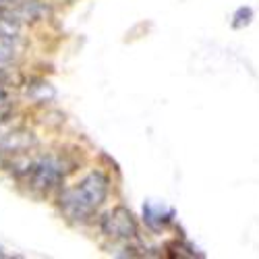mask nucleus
Segmentation results:
<instances>
[{
	"instance_id": "nucleus-5",
	"label": "nucleus",
	"mask_w": 259,
	"mask_h": 259,
	"mask_svg": "<svg viewBox=\"0 0 259 259\" xmlns=\"http://www.w3.org/2000/svg\"><path fill=\"white\" fill-rule=\"evenodd\" d=\"M35 145V137L29 131H23V128H13V131H5L0 133V152L5 154H27L29 149Z\"/></svg>"
},
{
	"instance_id": "nucleus-10",
	"label": "nucleus",
	"mask_w": 259,
	"mask_h": 259,
	"mask_svg": "<svg viewBox=\"0 0 259 259\" xmlns=\"http://www.w3.org/2000/svg\"><path fill=\"white\" fill-rule=\"evenodd\" d=\"M21 0H0V7H5V9H13L15 5H19Z\"/></svg>"
},
{
	"instance_id": "nucleus-3",
	"label": "nucleus",
	"mask_w": 259,
	"mask_h": 259,
	"mask_svg": "<svg viewBox=\"0 0 259 259\" xmlns=\"http://www.w3.org/2000/svg\"><path fill=\"white\" fill-rule=\"evenodd\" d=\"M102 232L106 236H110L114 241H128V239H135L137 236V222H135V215L133 211L118 205L112 211H108L104 218H102Z\"/></svg>"
},
{
	"instance_id": "nucleus-6",
	"label": "nucleus",
	"mask_w": 259,
	"mask_h": 259,
	"mask_svg": "<svg viewBox=\"0 0 259 259\" xmlns=\"http://www.w3.org/2000/svg\"><path fill=\"white\" fill-rule=\"evenodd\" d=\"M19 31H21V21L13 13V9L0 7V37L17 39L19 37Z\"/></svg>"
},
{
	"instance_id": "nucleus-1",
	"label": "nucleus",
	"mask_w": 259,
	"mask_h": 259,
	"mask_svg": "<svg viewBox=\"0 0 259 259\" xmlns=\"http://www.w3.org/2000/svg\"><path fill=\"white\" fill-rule=\"evenodd\" d=\"M108 193H110V179L102 170H92L77 185L67 187L60 193L58 205L69 220L88 222L108 199Z\"/></svg>"
},
{
	"instance_id": "nucleus-9",
	"label": "nucleus",
	"mask_w": 259,
	"mask_h": 259,
	"mask_svg": "<svg viewBox=\"0 0 259 259\" xmlns=\"http://www.w3.org/2000/svg\"><path fill=\"white\" fill-rule=\"evenodd\" d=\"M11 112H13V108L7 104V100H5V102H0V124H3L5 120H9Z\"/></svg>"
},
{
	"instance_id": "nucleus-8",
	"label": "nucleus",
	"mask_w": 259,
	"mask_h": 259,
	"mask_svg": "<svg viewBox=\"0 0 259 259\" xmlns=\"http://www.w3.org/2000/svg\"><path fill=\"white\" fill-rule=\"evenodd\" d=\"M253 9L251 7H239L234 11L232 15V27L234 29H243L247 25H251V21H253Z\"/></svg>"
},
{
	"instance_id": "nucleus-4",
	"label": "nucleus",
	"mask_w": 259,
	"mask_h": 259,
	"mask_svg": "<svg viewBox=\"0 0 259 259\" xmlns=\"http://www.w3.org/2000/svg\"><path fill=\"white\" fill-rule=\"evenodd\" d=\"M175 215H177L175 207L166 205L164 201H145L143 203V222L154 232L166 228L172 220H175Z\"/></svg>"
},
{
	"instance_id": "nucleus-11",
	"label": "nucleus",
	"mask_w": 259,
	"mask_h": 259,
	"mask_svg": "<svg viewBox=\"0 0 259 259\" xmlns=\"http://www.w3.org/2000/svg\"><path fill=\"white\" fill-rule=\"evenodd\" d=\"M5 100H7V92L0 90V102H5Z\"/></svg>"
},
{
	"instance_id": "nucleus-7",
	"label": "nucleus",
	"mask_w": 259,
	"mask_h": 259,
	"mask_svg": "<svg viewBox=\"0 0 259 259\" xmlns=\"http://www.w3.org/2000/svg\"><path fill=\"white\" fill-rule=\"evenodd\" d=\"M17 56V46H15V39L9 37H0V67H7L11 64Z\"/></svg>"
},
{
	"instance_id": "nucleus-2",
	"label": "nucleus",
	"mask_w": 259,
	"mask_h": 259,
	"mask_svg": "<svg viewBox=\"0 0 259 259\" xmlns=\"http://www.w3.org/2000/svg\"><path fill=\"white\" fill-rule=\"evenodd\" d=\"M21 162H23V166L15 168V175L23 179L29 185V189L37 193H50L62 183L64 175H67L62 158L56 156H41L35 160H27L21 154Z\"/></svg>"
}]
</instances>
